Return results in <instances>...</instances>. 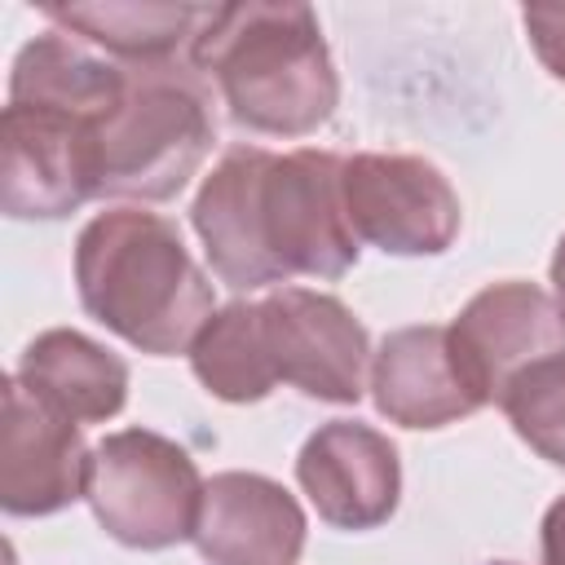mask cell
I'll use <instances>...</instances> for the list:
<instances>
[{"mask_svg": "<svg viewBox=\"0 0 565 565\" xmlns=\"http://www.w3.org/2000/svg\"><path fill=\"white\" fill-rule=\"evenodd\" d=\"M194 230L216 278L238 291L296 274L340 278L358 260L344 163L327 150H230L194 199Z\"/></svg>", "mask_w": 565, "mask_h": 565, "instance_id": "cell-1", "label": "cell"}, {"mask_svg": "<svg viewBox=\"0 0 565 565\" xmlns=\"http://www.w3.org/2000/svg\"><path fill=\"white\" fill-rule=\"evenodd\" d=\"M194 375L225 402L265 397L278 380L309 397L358 402L366 366V331L335 300L305 287H282L260 305L216 313L194 349Z\"/></svg>", "mask_w": 565, "mask_h": 565, "instance_id": "cell-2", "label": "cell"}, {"mask_svg": "<svg viewBox=\"0 0 565 565\" xmlns=\"http://www.w3.org/2000/svg\"><path fill=\"white\" fill-rule=\"evenodd\" d=\"M84 309L146 353H177L212 318V287L181 234L150 212H106L75 247Z\"/></svg>", "mask_w": 565, "mask_h": 565, "instance_id": "cell-3", "label": "cell"}, {"mask_svg": "<svg viewBox=\"0 0 565 565\" xmlns=\"http://www.w3.org/2000/svg\"><path fill=\"white\" fill-rule=\"evenodd\" d=\"M194 62L221 84L230 115L256 132L300 137L335 106V75L322 31L305 4L212 9Z\"/></svg>", "mask_w": 565, "mask_h": 565, "instance_id": "cell-4", "label": "cell"}, {"mask_svg": "<svg viewBox=\"0 0 565 565\" xmlns=\"http://www.w3.org/2000/svg\"><path fill=\"white\" fill-rule=\"evenodd\" d=\"M212 119L172 62L128 66V88L97 132V194L168 199L203 163Z\"/></svg>", "mask_w": 565, "mask_h": 565, "instance_id": "cell-5", "label": "cell"}, {"mask_svg": "<svg viewBox=\"0 0 565 565\" xmlns=\"http://www.w3.org/2000/svg\"><path fill=\"white\" fill-rule=\"evenodd\" d=\"M84 494L106 534L128 547L194 539L203 512V481L190 455L141 428L115 433L88 455Z\"/></svg>", "mask_w": 565, "mask_h": 565, "instance_id": "cell-6", "label": "cell"}, {"mask_svg": "<svg viewBox=\"0 0 565 565\" xmlns=\"http://www.w3.org/2000/svg\"><path fill=\"white\" fill-rule=\"evenodd\" d=\"M106 119L9 102L0 124V199L9 216H62L97 194V132Z\"/></svg>", "mask_w": 565, "mask_h": 565, "instance_id": "cell-7", "label": "cell"}, {"mask_svg": "<svg viewBox=\"0 0 565 565\" xmlns=\"http://www.w3.org/2000/svg\"><path fill=\"white\" fill-rule=\"evenodd\" d=\"M344 212L366 243L419 256L441 252L459 230V199L441 172L411 154H358L344 163Z\"/></svg>", "mask_w": 565, "mask_h": 565, "instance_id": "cell-8", "label": "cell"}, {"mask_svg": "<svg viewBox=\"0 0 565 565\" xmlns=\"http://www.w3.org/2000/svg\"><path fill=\"white\" fill-rule=\"evenodd\" d=\"M446 335H450V353L463 384L486 406V402H499V393L516 371L561 349L565 322L539 287L499 282V287H486L459 313V322L446 327Z\"/></svg>", "mask_w": 565, "mask_h": 565, "instance_id": "cell-9", "label": "cell"}, {"mask_svg": "<svg viewBox=\"0 0 565 565\" xmlns=\"http://www.w3.org/2000/svg\"><path fill=\"white\" fill-rule=\"evenodd\" d=\"M88 450L71 415L35 397L18 375L4 380L0 503L18 516L57 512L84 494Z\"/></svg>", "mask_w": 565, "mask_h": 565, "instance_id": "cell-10", "label": "cell"}, {"mask_svg": "<svg viewBox=\"0 0 565 565\" xmlns=\"http://www.w3.org/2000/svg\"><path fill=\"white\" fill-rule=\"evenodd\" d=\"M296 477L318 516L340 530L380 525L397 503V450L366 424L335 419L300 450Z\"/></svg>", "mask_w": 565, "mask_h": 565, "instance_id": "cell-11", "label": "cell"}, {"mask_svg": "<svg viewBox=\"0 0 565 565\" xmlns=\"http://www.w3.org/2000/svg\"><path fill=\"white\" fill-rule=\"evenodd\" d=\"M194 543L212 565H291L305 543V516L274 481L221 472L203 486Z\"/></svg>", "mask_w": 565, "mask_h": 565, "instance_id": "cell-12", "label": "cell"}, {"mask_svg": "<svg viewBox=\"0 0 565 565\" xmlns=\"http://www.w3.org/2000/svg\"><path fill=\"white\" fill-rule=\"evenodd\" d=\"M375 406L406 428H437L481 406L455 366L446 327H406L384 340L375 358Z\"/></svg>", "mask_w": 565, "mask_h": 565, "instance_id": "cell-13", "label": "cell"}, {"mask_svg": "<svg viewBox=\"0 0 565 565\" xmlns=\"http://www.w3.org/2000/svg\"><path fill=\"white\" fill-rule=\"evenodd\" d=\"M18 380L35 397L71 415L75 424L110 419L124 406V388H128L124 362L102 344L84 340L79 331H44L40 340H31Z\"/></svg>", "mask_w": 565, "mask_h": 565, "instance_id": "cell-14", "label": "cell"}, {"mask_svg": "<svg viewBox=\"0 0 565 565\" xmlns=\"http://www.w3.org/2000/svg\"><path fill=\"white\" fill-rule=\"evenodd\" d=\"M44 13L141 66V62H172L181 40H199L212 9H190V4H53Z\"/></svg>", "mask_w": 565, "mask_h": 565, "instance_id": "cell-15", "label": "cell"}, {"mask_svg": "<svg viewBox=\"0 0 565 565\" xmlns=\"http://www.w3.org/2000/svg\"><path fill=\"white\" fill-rule=\"evenodd\" d=\"M499 406L543 459L565 468V349L516 371L499 393Z\"/></svg>", "mask_w": 565, "mask_h": 565, "instance_id": "cell-16", "label": "cell"}, {"mask_svg": "<svg viewBox=\"0 0 565 565\" xmlns=\"http://www.w3.org/2000/svg\"><path fill=\"white\" fill-rule=\"evenodd\" d=\"M534 53L547 62V71L556 79H565V4H534L521 13Z\"/></svg>", "mask_w": 565, "mask_h": 565, "instance_id": "cell-17", "label": "cell"}, {"mask_svg": "<svg viewBox=\"0 0 565 565\" xmlns=\"http://www.w3.org/2000/svg\"><path fill=\"white\" fill-rule=\"evenodd\" d=\"M543 565H565V499L543 521Z\"/></svg>", "mask_w": 565, "mask_h": 565, "instance_id": "cell-18", "label": "cell"}, {"mask_svg": "<svg viewBox=\"0 0 565 565\" xmlns=\"http://www.w3.org/2000/svg\"><path fill=\"white\" fill-rule=\"evenodd\" d=\"M552 282H556V313L565 322V238L556 247V260H552Z\"/></svg>", "mask_w": 565, "mask_h": 565, "instance_id": "cell-19", "label": "cell"}]
</instances>
